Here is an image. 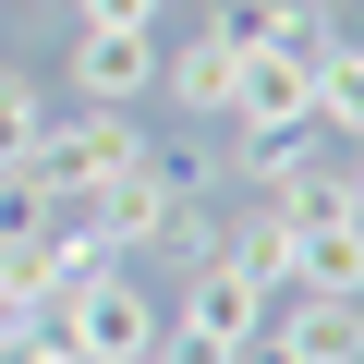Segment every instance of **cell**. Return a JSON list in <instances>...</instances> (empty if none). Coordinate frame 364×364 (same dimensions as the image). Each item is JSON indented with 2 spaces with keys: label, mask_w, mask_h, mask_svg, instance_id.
Instances as JSON below:
<instances>
[{
  "label": "cell",
  "mask_w": 364,
  "mask_h": 364,
  "mask_svg": "<svg viewBox=\"0 0 364 364\" xmlns=\"http://www.w3.org/2000/svg\"><path fill=\"white\" fill-rule=\"evenodd\" d=\"M255 340H267V291L231 267H182V291L158 304V352L182 364H255Z\"/></svg>",
  "instance_id": "1"
},
{
  "label": "cell",
  "mask_w": 364,
  "mask_h": 364,
  "mask_svg": "<svg viewBox=\"0 0 364 364\" xmlns=\"http://www.w3.org/2000/svg\"><path fill=\"white\" fill-rule=\"evenodd\" d=\"M195 182H207L195 158H158V146H146L134 170H109V182H97V195H85L73 219H85V231H97V243L134 267V255H158V243H170V219L195 207Z\"/></svg>",
  "instance_id": "2"
},
{
  "label": "cell",
  "mask_w": 364,
  "mask_h": 364,
  "mask_svg": "<svg viewBox=\"0 0 364 364\" xmlns=\"http://www.w3.org/2000/svg\"><path fill=\"white\" fill-rule=\"evenodd\" d=\"M49 328H61L85 364H146V352H158V291H146V279L109 255L97 279H73V291L49 304Z\"/></svg>",
  "instance_id": "3"
},
{
  "label": "cell",
  "mask_w": 364,
  "mask_h": 364,
  "mask_svg": "<svg viewBox=\"0 0 364 364\" xmlns=\"http://www.w3.org/2000/svg\"><path fill=\"white\" fill-rule=\"evenodd\" d=\"M134 158H146V134H134V109H61V122L37 134V158H25V170L49 182L61 207H85L97 182H109V170H134Z\"/></svg>",
  "instance_id": "4"
},
{
  "label": "cell",
  "mask_w": 364,
  "mask_h": 364,
  "mask_svg": "<svg viewBox=\"0 0 364 364\" xmlns=\"http://www.w3.org/2000/svg\"><path fill=\"white\" fill-rule=\"evenodd\" d=\"M255 364H364V304L352 291H279Z\"/></svg>",
  "instance_id": "5"
},
{
  "label": "cell",
  "mask_w": 364,
  "mask_h": 364,
  "mask_svg": "<svg viewBox=\"0 0 364 364\" xmlns=\"http://www.w3.org/2000/svg\"><path fill=\"white\" fill-rule=\"evenodd\" d=\"M61 85H73V109H134V97H158V37H109V25H85Z\"/></svg>",
  "instance_id": "6"
},
{
  "label": "cell",
  "mask_w": 364,
  "mask_h": 364,
  "mask_svg": "<svg viewBox=\"0 0 364 364\" xmlns=\"http://www.w3.org/2000/svg\"><path fill=\"white\" fill-rule=\"evenodd\" d=\"M219 267H231V279H255V291L279 304V291H291V219L255 195L243 219H219Z\"/></svg>",
  "instance_id": "7"
},
{
  "label": "cell",
  "mask_w": 364,
  "mask_h": 364,
  "mask_svg": "<svg viewBox=\"0 0 364 364\" xmlns=\"http://www.w3.org/2000/svg\"><path fill=\"white\" fill-rule=\"evenodd\" d=\"M304 109H316V134H352V146H364V37H328V49H316Z\"/></svg>",
  "instance_id": "8"
},
{
  "label": "cell",
  "mask_w": 364,
  "mask_h": 364,
  "mask_svg": "<svg viewBox=\"0 0 364 364\" xmlns=\"http://www.w3.org/2000/svg\"><path fill=\"white\" fill-rule=\"evenodd\" d=\"M231 73H243V49H219V37H195V49L158 61V85H170L182 109H207V122H231Z\"/></svg>",
  "instance_id": "9"
},
{
  "label": "cell",
  "mask_w": 364,
  "mask_h": 364,
  "mask_svg": "<svg viewBox=\"0 0 364 364\" xmlns=\"http://www.w3.org/2000/svg\"><path fill=\"white\" fill-rule=\"evenodd\" d=\"M316 170V122H255L243 134V182L255 195H279V182H304Z\"/></svg>",
  "instance_id": "10"
},
{
  "label": "cell",
  "mask_w": 364,
  "mask_h": 364,
  "mask_svg": "<svg viewBox=\"0 0 364 364\" xmlns=\"http://www.w3.org/2000/svg\"><path fill=\"white\" fill-rule=\"evenodd\" d=\"M49 122H61V109H49V97H37V85H25V73H13V61H0V170H25V158H37V134H49Z\"/></svg>",
  "instance_id": "11"
},
{
  "label": "cell",
  "mask_w": 364,
  "mask_h": 364,
  "mask_svg": "<svg viewBox=\"0 0 364 364\" xmlns=\"http://www.w3.org/2000/svg\"><path fill=\"white\" fill-rule=\"evenodd\" d=\"M73 13H85V25H109V37H158L170 0H73Z\"/></svg>",
  "instance_id": "12"
},
{
  "label": "cell",
  "mask_w": 364,
  "mask_h": 364,
  "mask_svg": "<svg viewBox=\"0 0 364 364\" xmlns=\"http://www.w3.org/2000/svg\"><path fill=\"white\" fill-rule=\"evenodd\" d=\"M0 364H85V352H73V340H61V328H37V340H25V352H0Z\"/></svg>",
  "instance_id": "13"
},
{
  "label": "cell",
  "mask_w": 364,
  "mask_h": 364,
  "mask_svg": "<svg viewBox=\"0 0 364 364\" xmlns=\"http://www.w3.org/2000/svg\"><path fill=\"white\" fill-rule=\"evenodd\" d=\"M340 195H352V207H364V158H352V170H340Z\"/></svg>",
  "instance_id": "14"
},
{
  "label": "cell",
  "mask_w": 364,
  "mask_h": 364,
  "mask_svg": "<svg viewBox=\"0 0 364 364\" xmlns=\"http://www.w3.org/2000/svg\"><path fill=\"white\" fill-rule=\"evenodd\" d=\"M146 364H182V352H146Z\"/></svg>",
  "instance_id": "15"
}]
</instances>
